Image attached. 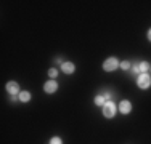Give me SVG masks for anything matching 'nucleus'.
Returning a JSON list of instances; mask_svg holds the SVG:
<instances>
[{"label":"nucleus","mask_w":151,"mask_h":144,"mask_svg":"<svg viewBox=\"0 0 151 144\" xmlns=\"http://www.w3.org/2000/svg\"><path fill=\"white\" fill-rule=\"evenodd\" d=\"M132 110V103L130 101H127V99H124V101H121L119 103V112L121 114H129Z\"/></svg>","instance_id":"423d86ee"},{"label":"nucleus","mask_w":151,"mask_h":144,"mask_svg":"<svg viewBox=\"0 0 151 144\" xmlns=\"http://www.w3.org/2000/svg\"><path fill=\"white\" fill-rule=\"evenodd\" d=\"M61 71H63L64 74H74L76 66H74L73 63H69V61H66V63H63V64H61Z\"/></svg>","instance_id":"0eeeda50"},{"label":"nucleus","mask_w":151,"mask_h":144,"mask_svg":"<svg viewBox=\"0 0 151 144\" xmlns=\"http://www.w3.org/2000/svg\"><path fill=\"white\" fill-rule=\"evenodd\" d=\"M119 61H117V58H108V59L103 63V69H105L106 72H113L116 71L117 67H119Z\"/></svg>","instance_id":"7ed1b4c3"},{"label":"nucleus","mask_w":151,"mask_h":144,"mask_svg":"<svg viewBox=\"0 0 151 144\" xmlns=\"http://www.w3.org/2000/svg\"><path fill=\"white\" fill-rule=\"evenodd\" d=\"M103 115L106 118H114V115H116V104L113 101H106L105 103V106H103Z\"/></svg>","instance_id":"f257e3e1"},{"label":"nucleus","mask_w":151,"mask_h":144,"mask_svg":"<svg viewBox=\"0 0 151 144\" xmlns=\"http://www.w3.org/2000/svg\"><path fill=\"white\" fill-rule=\"evenodd\" d=\"M146 37H148V40L151 42V29H150V31H148V34H146Z\"/></svg>","instance_id":"dca6fc26"},{"label":"nucleus","mask_w":151,"mask_h":144,"mask_svg":"<svg viewBox=\"0 0 151 144\" xmlns=\"http://www.w3.org/2000/svg\"><path fill=\"white\" fill-rule=\"evenodd\" d=\"M56 90H58V83H56L55 80H48V82L44 85V91L48 93V95H53Z\"/></svg>","instance_id":"39448f33"},{"label":"nucleus","mask_w":151,"mask_h":144,"mask_svg":"<svg viewBox=\"0 0 151 144\" xmlns=\"http://www.w3.org/2000/svg\"><path fill=\"white\" fill-rule=\"evenodd\" d=\"M130 66H132L130 61H122V63L119 64V67H121V69H124V71H129V69H130Z\"/></svg>","instance_id":"f8f14e48"},{"label":"nucleus","mask_w":151,"mask_h":144,"mask_svg":"<svg viewBox=\"0 0 151 144\" xmlns=\"http://www.w3.org/2000/svg\"><path fill=\"white\" fill-rule=\"evenodd\" d=\"M55 63H56V64H63V61H61V58H56Z\"/></svg>","instance_id":"2eb2a0df"},{"label":"nucleus","mask_w":151,"mask_h":144,"mask_svg":"<svg viewBox=\"0 0 151 144\" xmlns=\"http://www.w3.org/2000/svg\"><path fill=\"white\" fill-rule=\"evenodd\" d=\"M18 98H19L21 103H29L31 101V93L29 91H21L19 95H18Z\"/></svg>","instance_id":"6e6552de"},{"label":"nucleus","mask_w":151,"mask_h":144,"mask_svg":"<svg viewBox=\"0 0 151 144\" xmlns=\"http://www.w3.org/2000/svg\"><path fill=\"white\" fill-rule=\"evenodd\" d=\"M48 77L50 78H56V77H58V69H55V67L48 69Z\"/></svg>","instance_id":"9b49d317"},{"label":"nucleus","mask_w":151,"mask_h":144,"mask_svg":"<svg viewBox=\"0 0 151 144\" xmlns=\"http://www.w3.org/2000/svg\"><path fill=\"white\" fill-rule=\"evenodd\" d=\"M5 88H6V91H8L12 96H18V95L21 93V91H19V85H18L16 82H8Z\"/></svg>","instance_id":"20e7f679"},{"label":"nucleus","mask_w":151,"mask_h":144,"mask_svg":"<svg viewBox=\"0 0 151 144\" xmlns=\"http://www.w3.org/2000/svg\"><path fill=\"white\" fill-rule=\"evenodd\" d=\"M137 85L142 90H148L151 86V77L148 74H140L138 77H137Z\"/></svg>","instance_id":"f03ea898"},{"label":"nucleus","mask_w":151,"mask_h":144,"mask_svg":"<svg viewBox=\"0 0 151 144\" xmlns=\"http://www.w3.org/2000/svg\"><path fill=\"white\" fill-rule=\"evenodd\" d=\"M150 67H151V66H150L148 63H146V61H142V63L138 64V71L142 72V74H146V71H148Z\"/></svg>","instance_id":"1a4fd4ad"},{"label":"nucleus","mask_w":151,"mask_h":144,"mask_svg":"<svg viewBox=\"0 0 151 144\" xmlns=\"http://www.w3.org/2000/svg\"><path fill=\"white\" fill-rule=\"evenodd\" d=\"M50 144H63V139H61L60 136H53V138L50 139Z\"/></svg>","instance_id":"ddd939ff"},{"label":"nucleus","mask_w":151,"mask_h":144,"mask_svg":"<svg viewBox=\"0 0 151 144\" xmlns=\"http://www.w3.org/2000/svg\"><path fill=\"white\" fill-rule=\"evenodd\" d=\"M138 72H140V71H138V66H135L134 69H132V74H138Z\"/></svg>","instance_id":"4468645a"},{"label":"nucleus","mask_w":151,"mask_h":144,"mask_svg":"<svg viewBox=\"0 0 151 144\" xmlns=\"http://www.w3.org/2000/svg\"><path fill=\"white\" fill-rule=\"evenodd\" d=\"M95 104L96 106H105V103H106V98L105 96H101V95H98V96H95Z\"/></svg>","instance_id":"9d476101"}]
</instances>
